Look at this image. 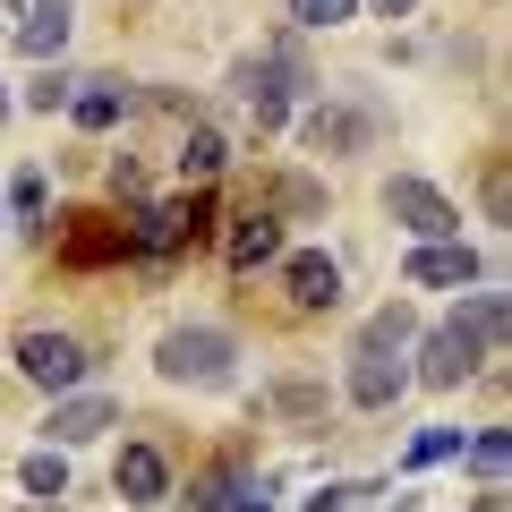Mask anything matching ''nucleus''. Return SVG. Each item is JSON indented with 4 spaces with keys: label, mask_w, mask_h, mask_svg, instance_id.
<instances>
[{
    "label": "nucleus",
    "mask_w": 512,
    "mask_h": 512,
    "mask_svg": "<svg viewBox=\"0 0 512 512\" xmlns=\"http://www.w3.org/2000/svg\"><path fill=\"white\" fill-rule=\"evenodd\" d=\"M308 86V69H299L291 43H274V52H256L248 69H239V111L256 120V137H274V128H291V94Z\"/></svg>",
    "instance_id": "1"
},
{
    "label": "nucleus",
    "mask_w": 512,
    "mask_h": 512,
    "mask_svg": "<svg viewBox=\"0 0 512 512\" xmlns=\"http://www.w3.org/2000/svg\"><path fill=\"white\" fill-rule=\"evenodd\" d=\"M231 359H239V342L222 325H171L154 342V376L163 384H231Z\"/></svg>",
    "instance_id": "2"
},
{
    "label": "nucleus",
    "mask_w": 512,
    "mask_h": 512,
    "mask_svg": "<svg viewBox=\"0 0 512 512\" xmlns=\"http://www.w3.org/2000/svg\"><path fill=\"white\" fill-rule=\"evenodd\" d=\"M18 376L35 384V393H77V384L94 376V359H86V342H77V333H60V325H26L18 333Z\"/></svg>",
    "instance_id": "3"
},
{
    "label": "nucleus",
    "mask_w": 512,
    "mask_h": 512,
    "mask_svg": "<svg viewBox=\"0 0 512 512\" xmlns=\"http://www.w3.org/2000/svg\"><path fill=\"white\" fill-rule=\"evenodd\" d=\"M384 214L402 222V231L419 239V248H427V239H461V205L444 197V188L410 180V171H402V180H384Z\"/></svg>",
    "instance_id": "4"
},
{
    "label": "nucleus",
    "mask_w": 512,
    "mask_h": 512,
    "mask_svg": "<svg viewBox=\"0 0 512 512\" xmlns=\"http://www.w3.org/2000/svg\"><path fill=\"white\" fill-rule=\"evenodd\" d=\"M342 393L359 410H393L410 393V350H359L350 342V376H342Z\"/></svg>",
    "instance_id": "5"
},
{
    "label": "nucleus",
    "mask_w": 512,
    "mask_h": 512,
    "mask_svg": "<svg viewBox=\"0 0 512 512\" xmlns=\"http://www.w3.org/2000/svg\"><path fill=\"white\" fill-rule=\"evenodd\" d=\"M402 282L410 291H470L478 282V248L470 239H427V248L402 256Z\"/></svg>",
    "instance_id": "6"
},
{
    "label": "nucleus",
    "mask_w": 512,
    "mask_h": 512,
    "mask_svg": "<svg viewBox=\"0 0 512 512\" xmlns=\"http://www.w3.org/2000/svg\"><path fill=\"white\" fill-rule=\"evenodd\" d=\"M444 333H453V342L470 350L478 367L504 359V291H461V308L444 316Z\"/></svg>",
    "instance_id": "7"
},
{
    "label": "nucleus",
    "mask_w": 512,
    "mask_h": 512,
    "mask_svg": "<svg viewBox=\"0 0 512 512\" xmlns=\"http://www.w3.org/2000/svg\"><path fill=\"white\" fill-rule=\"evenodd\" d=\"M282 291H291L299 316H325V308H342V265L325 248H299V256H282Z\"/></svg>",
    "instance_id": "8"
},
{
    "label": "nucleus",
    "mask_w": 512,
    "mask_h": 512,
    "mask_svg": "<svg viewBox=\"0 0 512 512\" xmlns=\"http://www.w3.org/2000/svg\"><path fill=\"white\" fill-rule=\"evenodd\" d=\"M103 427H120V393H60L52 402V453H69V444H94Z\"/></svg>",
    "instance_id": "9"
},
{
    "label": "nucleus",
    "mask_w": 512,
    "mask_h": 512,
    "mask_svg": "<svg viewBox=\"0 0 512 512\" xmlns=\"http://www.w3.org/2000/svg\"><path fill=\"white\" fill-rule=\"evenodd\" d=\"M274 256H282V214L274 205L231 214V239H222V265H231V274H256V265H274Z\"/></svg>",
    "instance_id": "10"
},
{
    "label": "nucleus",
    "mask_w": 512,
    "mask_h": 512,
    "mask_svg": "<svg viewBox=\"0 0 512 512\" xmlns=\"http://www.w3.org/2000/svg\"><path fill=\"white\" fill-rule=\"evenodd\" d=\"M111 487H120V504L154 512V504H171V461L154 453V444H120V461H111Z\"/></svg>",
    "instance_id": "11"
},
{
    "label": "nucleus",
    "mask_w": 512,
    "mask_h": 512,
    "mask_svg": "<svg viewBox=\"0 0 512 512\" xmlns=\"http://www.w3.org/2000/svg\"><path fill=\"white\" fill-rule=\"evenodd\" d=\"M410 350H419V359H410V384H427V393H453V384H470V376H478V359H470V350H461L444 325H436V333H419Z\"/></svg>",
    "instance_id": "12"
},
{
    "label": "nucleus",
    "mask_w": 512,
    "mask_h": 512,
    "mask_svg": "<svg viewBox=\"0 0 512 512\" xmlns=\"http://www.w3.org/2000/svg\"><path fill=\"white\" fill-rule=\"evenodd\" d=\"M367 137H376V120H367V111H342V103H316L308 120H299V146L308 154H359Z\"/></svg>",
    "instance_id": "13"
},
{
    "label": "nucleus",
    "mask_w": 512,
    "mask_h": 512,
    "mask_svg": "<svg viewBox=\"0 0 512 512\" xmlns=\"http://www.w3.org/2000/svg\"><path fill=\"white\" fill-rule=\"evenodd\" d=\"M9 35H18L26 60H43V69H52L60 43H69V0H18V26H9Z\"/></svg>",
    "instance_id": "14"
},
{
    "label": "nucleus",
    "mask_w": 512,
    "mask_h": 512,
    "mask_svg": "<svg viewBox=\"0 0 512 512\" xmlns=\"http://www.w3.org/2000/svg\"><path fill=\"white\" fill-rule=\"evenodd\" d=\"M128 103H137V94H128L120 77H77V94H69V120L86 128V137H103V128H120V120H128Z\"/></svg>",
    "instance_id": "15"
},
{
    "label": "nucleus",
    "mask_w": 512,
    "mask_h": 512,
    "mask_svg": "<svg viewBox=\"0 0 512 512\" xmlns=\"http://www.w3.org/2000/svg\"><path fill=\"white\" fill-rule=\"evenodd\" d=\"M60 256H69V265H103V256H128V231H120V222H103V214H77V231L60 239Z\"/></svg>",
    "instance_id": "16"
},
{
    "label": "nucleus",
    "mask_w": 512,
    "mask_h": 512,
    "mask_svg": "<svg viewBox=\"0 0 512 512\" xmlns=\"http://www.w3.org/2000/svg\"><path fill=\"white\" fill-rule=\"evenodd\" d=\"M231 163V137H222V128H205V120H188V137H180V180H214V171Z\"/></svg>",
    "instance_id": "17"
},
{
    "label": "nucleus",
    "mask_w": 512,
    "mask_h": 512,
    "mask_svg": "<svg viewBox=\"0 0 512 512\" xmlns=\"http://www.w3.org/2000/svg\"><path fill=\"white\" fill-rule=\"evenodd\" d=\"M410 342H419V308H410V299H384L359 325V350H410Z\"/></svg>",
    "instance_id": "18"
},
{
    "label": "nucleus",
    "mask_w": 512,
    "mask_h": 512,
    "mask_svg": "<svg viewBox=\"0 0 512 512\" xmlns=\"http://www.w3.org/2000/svg\"><path fill=\"white\" fill-rule=\"evenodd\" d=\"M18 478H26V495L60 504V495H69V453H52V444H43V453H26V461H18Z\"/></svg>",
    "instance_id": "19"
},
{
    "label": "nucleus",
    "mask_w": 512,
    "mask_h": 512,
    "mask_svg": "<svg viewBox=\"0 0 512 512\" xmlns=\"http://www.w3.org/2000/svg\"><path fill=\"white\" fill-rule=\"evenodd\" d=\"M461 453H470V470L487 478V487H504V461H512V436H504V427H478Z\"/></svg>",
    "instance_id": "20"
},
{
    "label": "nucleus",
    "mask_w": 512,
    "mask_h": 512,
    "mask_svg": "<svg viewBox=\"0 0 512 512\" xmlns=\"http://www.w3.org/2000/svg\"><path fill=\"white\" fill-rule=\"evenodd\" d=\"M69 94H77V77L60 69V60H52V69H35V86H26L18 103H26V111H43V120H52V111H69Z\"/></svg>",
    "instance_id": "21"
},
{
    "label": "nucleus",
    "mask_w": 512,
    "mask_h": 512,
    "mask_svg": "<svg viewBox=\"0 0 512 512\" xmlns=\"http://www.w3.org/2000/svg\"><path fill=\"white\" fill-rule=\"evenodd\" d=\"M43 205H52V180H43V171H18V180H9V197H0V214L43 222Z\"/></svg>",
    "instance_id": "22"
},
{
    "label": "nucleus",
    "mask_w": 512,
    "mask_h": 512,
    "mask_svg": "<svg viewBox=\"0 0 512 512\" xmlns=\"http://www.w3.org/2000/svg\"><path fill=\"white\" fill-rule=\"evenodd\" d=\"M461 444H470V436H461V427H427V436H410V470H436V461H453L461 453Z\"/></svg>",
    "instance_id": "23"
},
{
    "label": "nucleus",
    "mask_w": 512,
    "mask_h": 512,
    "mask_svg": "<svg viewBox=\"0 0 512 512\" xmlns=\"http://www.w3.org/2000/svg\"><path fill=\"white\" fill-rule=\"evenodd\" d=\"M291 18L325 35V26H350V18H359V0H291Z\"/></svg>",
    "instance_id": "24"
},
{
    "label": "nucleus",
    "mask_w": 512,
    "mask_h": 512,
    "mask_svg": "<svg viewBox=\"0 0 512 512\" xmlns=\"http://www.w3.org/2000/svg\"><path fill=\"white\" fill-rule=\"evenodd\" d=\"M231 495H239V487H231V470H205L197 487L180 495V504H188V512H222V504H231Z\"/></svg>",
    "instance_id": "25"
},
{
    "label": "nucleus",
    "mask_w": 512,
    "mask_h": 512,
    "mask_svg": "<svg viewBox=\"0 0 512 512\" xmlns=\"http://www.w3.org/2000/svg\"><path fill=\"white\" fill-rule=\"evenodd\" d=\"M359 495H376V487H316V495H299V512H350Z\"/></svg>",
    "instance_id": "26"
},
{
    "label": "nucleus",
    "mask_w": 512,
    "mask_h": 512,
    "mask_svg": "<svg viewBox=\"0 0 512 512\" xmlns=\"http://www.w3.org/2000/svg\"><path fill=\"white\" fill-rule=\"evenodd\" d=\"M376 18H419V0H367Z\"/></svg>",
    "instance_id": "27"
},
{
    "label": "nucleus",
    "mask_w": 512,
    "mask_h": 512,
    "mask_svg": "<svg viewBox=\"0 0 512 512\" xmlns=\"http://www.w3.org/2000/svg\"><path fill=\"white\" fill-rule=\"evenodd\" d=\"M222 512H274V504H265V495H231Z\"/></svg>",
    "instance_id": "28"
},
{
    "label": "nucleus",
    "mask_w": 512,
    "mask_h": 512,
    "mask_svg": "<svg viewBox=\"0 0 512 512\" xmlns=\"http://www.w3.org/2000/svg\"><path fill=\"white\" fill-rule=\"evenodd\" d=\"M9 111H18V103H9V94H0V120H9Z\"/></svg>",
    "instance_id": "29"
},
{
    "label": "nucleus",
    "mask_w": 512,
    "mask_h": 512,
    "mask_svg": "<svg viewBox=\"0 0 512 512\" xmlns=\"http://www.w3.org/2000/svg\"><path fill=\"white\" fill-rule=\"evenodd\" d=\"M0 222H9V214H0Z\"/></svg>",
    "instance_id": "30"
}]
</instances>
